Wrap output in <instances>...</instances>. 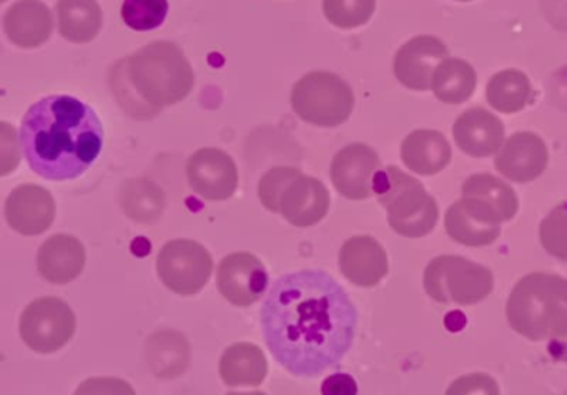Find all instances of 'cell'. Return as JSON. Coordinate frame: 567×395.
I'll use <instances>...</instances> for the list:
<instances>
[{
  "label": "cell",
  "instance_id": "cell-1",
  "mask_svg": "<svg viewBox=\"0 0 567 395\" xmlns=\"http://www.w3.org/2000/svg\"><path fill=\"white\" fill-rule=\"evenodd\" d=\"M358 312L343 285L321 269L281 276L261 305L271 355L297 377H318L353 345Z\"/></svg>",
  "mask_w": 567,
  "mask_h": 395
},
{
  "label": "cell",
  "instance_id": "cell-2",
  "mask_svg": "<svg viewBox=\"0 0 567 395\" xmlns=\"http://www.w3.org/2000/svg\"><path fill=\"white\" fill-rule=\"evenodd\" d=\"M21 145L35 175L71 181L101 155L104 126L87 103L69 95L45 96L22 118Z\"/></svg>",
  "mask_w": 567,
  "mask_h": 395
},
{
  "label": "cell",
  "instance_id": "cell-3",
  "mask_svg": "<svg viewBox=\"0 0 567 395\" xmlns=\"http://www.w3.org/2000/svg\"><path fill=\"white\" fill-rule=\"evenodd\" d=\"M195 73L181 46L154 42L142 46L111 72V86L117 102L138 119L152 118L165 106L187 98Z\"/></svg>",
  "mask_w": 567,
  "mask_h": 395
},
{
  "label": "cell",
  "instance_id": "cell-4",
  "mask_svg": "<svg viewBox=\"0 0 567 395\" xmlns=\"http://www.w3.org/2000/svg\"><path fill=\"white\" fill-rule=\"evenodd\" d=\"M506 318L513 331L529 341L567 335V279L547 272L524 276L507 298Z\"/></svg>",
  "mask_w": 567,
  "mask_h": 395
},
{
  "label": "cell",
  "instance_id": "cell-5",
  "mask_svg": "<svg viewBox=\"0 0 567 395\" xmlns=\"http://www.w3.org/2000/svg\"><path fill=\"white\" fill-rule=\"evenodd\" d=\"M373 193L386 209L388 225L404 238L417 239L430 235L440 218L436 199L424 186L398 166L380 169Z\"/></svg>",
  "mask_w": 567,
  "mask_h": 395
},
{
  "label": "cell",
  "instance_id": "cell-6",
  "mask_svg": "<svg viewBox=\"0 0 567 395\" xmlns=\"http://www.w3.org/2000/svg\"><path fill=\"white\" fill-rule=\"evenodd\" d=\"M424 291L441 304L471 305L484 301L493 292L494 276L486 266L463 256H437L427 262Z\"/></svg>",
  "mask_w": 567,
  "mask_h": 395
},
{
  "label": "cell",
  "instance_id": "cell-7",
  "mask_svg": "<svg viewBox=\"0 0 567 395\" xmlns=\"http://www.w3.org/2000/svg\"><path fill=\"white\" fill-rule=\"evenodd\" d=\"M291 108L303 122L323 128L343 125L354 108V93L341 76L310 72L291 90Z\"/></svg>",
  "mask_w": 567,
  "mask_h": 395
},
{
  "label": "cell",
  "instance_id": "cell-8",
  "mask_svg": "<svg viewBox=\"0 0 567 395\" xmlns=\"http://www.w3.org/2000/svg\"><path fill=\"white\" fill-rule=\"evenodd\" d=\"M78 321L68 302L54 295L35 299L24 309L19 322L22 341L39 354H54L69 344Z\"/></svg>",
  "mask_w": 567,
  "mask_h": 395
},
{
  "label": "cell",
  "instance_id": "cell-9",
  "mask_svg": "<svg viewBox=\"0 0 567 395\" xmlns=\"http://www.w3.org/2000/svg\"><path fill=\"white\" fill-rule=\"evenodd\" d=\"M214 259L200 242L174 239L158 252L157 274L175 294L194 295L210 281Z\"/></svg>",
  "mask_w": 567,
  "mask_h": 395
},
{
  "label": "cell",
  "instance_id": "cell-10",
  "mask_svg": "<svg viewBox=\"0 0 567 395\" xmlns=\"http://www.w3.org/2000/svg\"><path fill=\"white\" fill-rule=\"evenodd\" d=\"M268 272L264 262L251 252H234L221 259L217 288L230 304L248 308L267 292Z\"/></svg>",
  "mask_w": 567,
  "mask_h": 395
},
{
  "label": "cell",
  "instance_id": "cell-11",
  "mask_svg": "<svg viewBox=\"0 0 567 395\" xmlns=\"http://www.w3.org/2000/svg\"><path fill=\"white\" fill-rule=\"evenodd\" d=\"M503 218L476 198H463L447 208L444 228L453 241L470 248L493 245L501 235Z\"/></svg>",
  "mask_w": 567,
  "mask_h": 395
},
{
  "label": "cell",
  "instance_id": "cell-12",
  "mask_svg": "<svg viewBox=\"0 0 567 395\" xmlns=\"http://www.w3.org/2000/svg\"><path fill=\"white\" fill-rule=\"evenodd\" d=\"M380 171V156L364 143H351L334 155L330 178L344 198L361 201L373 195V183Z\"/></svg>",
  "mask_w": 567,
  "mask_h": 395
},
{
  "label": "cell",
  "instance_id": "cell-13",
  "mask_svg": "<svg viewBox=\"0 0 567 395\" xmlns=\"http://www.w3.org/2000/svg\"><path fill=\"white\" fill-rule=\"evenodd\" d=\"M192 189L207 201H225L238 188V169L234 158L224 149L202 148L187 163Z\"/></svg>",
  "mask_w": 567,
  "mask_h": 395
},
{
  "label": "cell",
  "instance_id": "cell-14",
  "mask_svg": "<svg viewBox=\"0 0 567 395\" xmlns=\"http://www.w3.org/2000/svg\"><path fill=\"white\" fill-rule=\"evenodd\" d=\"M447 46L437 37H413L394 56V75L406 89L426 92L431 89L434 70L447 59Z\"/></svg>",
  "mask_w": 567,
  "mask_h": 395
},
{
  "label": "cell",
  "instance_id": "cell-15",
  "mask_svg": "<svg viewBox=\"0 0 567 395\" xmlns=\"http://www.w3.org/2000/svg\"><path fill=\"white\" fill-rule=\"evenodd\" d=\"M549 152L546 142L536 133H514L497 152L494 166L514 183H529L546 171Z\"/></svg>",
  "mask_w": 567,
  "mask_h": 395
},
{
  "label": "cell",
  "instance_id": "cell-16",
  "mask_svg": "<svg viewBox=\"0 0 567 395\" xmlns=\"http://www.w3.org/2000/svg\"><path fill=\"white\" fill-rule=\"evenodd\" d=\"M341 274L360 288H374L390 271L386 251L370 235L351 236L338 254Z\"/></svg>",
  "mask_w": 567,
  "mask_h": 395
},
{
  "label": "cell",
  "instance_id": "cell-17",
  "mask_svg": "<svg viewBox=\"0 0 567 395\" xmlns=\"http://www.w3.org/2000/svg\"><path fill=\"white\" fill-rule=\"evenodd\" d=\"M55 199L39 185H21L6 201V218L14 231L38 236L48 231L55 219Z\"/></svg>",
  "mask_w": 567,
  "mask_h": 395
},
{
  "label": "cell",
  "instance_id": "cell-18",
  "mask_svg": "<svg viewBox=\"0 0 567 395\" xmlns=\"http://www.w3.org/2000/svg\"><path fill=\"white\" fill-rule=\"evenodd\" d=\"M330 209V193L320 179L300 175L285 188L280 215L297 228L318 225Z\"/></svg>",
  "mask_w": 567,
  "mask_h": 395
},
{
  "label": "cell",
  "instance_id": "cell-19",
  "mask_svg": "<svg viewBox=\"0 0 567 395\" xmlns=\"http://www.w3.org/2000/svg\"><path fill=\"white\" fill-rule=\"evenodd\" d=\"M453 138L466 155L486 158L504 145V125L496 115L476 106L457 116Z\"/></svg>",
  "mask_w": 567,
  "mask_h": 395
},
{
  "label": "cell",
  "instance_id": "cell-20",
  "mask_svg": "<svg viewBox=\"0 0 567 395\" xmlns=\"http://www.w3.org/2000/svg\"><path fill=\"white\" fill-rule=\"evenodd\" d=\"M87 261L84 245L75 236L54 235L39 248L38 269L52 284H69L82 274Z\"/></svg>",
  "mask_w": 567,
  "mask_h": 395
},
{
  "label": "cell",
  "instance_id": "cell-21",
  "mask_svg": "<svg viewBox=\"0 0 567 395\" xmlns=\"http://www.w3.org/2000/svg\"><path fill=\"white\" fill-rule=\"evenodd\" d=\"M52 12L41 0H19L6 12L4 30L14 45L35 49L52 35Z\"/></svg>",
  "mask_w": 567,
  "mask_h": 395
},
{
  "label": "cell",
  "instance_id": "cell-22",
  "mask_svg": "<svg viewBox=\"0 0 567 395\" xmlns=\"http://www.w3.org/2000/svg\"><path fill=\"white\" fill-rule=\"evenodd\" d=\"M451 156L450 143L434 129H414L401 143V159L417 175H437L450 165Z\"/></svg>",
  "mask_w": 567,
  "mask_h": 395
},
{
  "label": "cell",
  "instance_id": "cell-23",
  "mask_svg": "<svg viewBox=\"0 0 567 395\" xmlns=\"http://www.w3.org/2000/svg\"><path fill=\"white\" fill-rule=\"evenodd\" d=\"M221 381L230 387L260 385L268 374V362L264 351L250 342L230 345L220 358Z\"/></svg>",
  "mask_w": 567,
  "mask_h": 395
},
{
  "label": "cell",
  "instance_id": "cell-24",
  "mask_svg": "<svg viewBox=\"0 0 567 395\" xmlns=\"http://www.w3.org/2000/svg\"><path fill=\"white\" fill-rule=\"evenodd\" d=\"M59 32L69 42L89 43L102 29V9L97 0H59Z\"/></svg>",
  "mask_w": 567,
  "mask_h": 395
},
{
  "label": "cell",
  "instance_id": "cell-25",
  "mask_svg": "<svg viewBox=\"0 0 567 395\" xmlns=\"http://www.w3.org/2000/svg\"><path fill=\"white\" fill-rule=\"evenodd\" d=\"M477 75L463 59H444L433 73L431 90L440 102L460 105L467 102L476 90Z\"/></svg>",
  "mask_w": 567,
  "mask_h": 395
},
{
  "label": "cell",
  "instance_id": "cell-26",
  "mask_svg": "<svg viewBox=\"0 0 567 395\" xmlns=\"http://www.w3.org/2000/svg\"><path fill=\"white\" fill-rule=\"evenodd\" d=\"M487 103L501 113H517L533 100V86L526 73L507 69L491 76L486 89Z\"/></svg>",
  "mask_w": 567,
  "mask_h": 395
},
{
  "label": "cell",
  "instance_id": "cell-27",
  "mask_svg": "<svg viewBox=\"0 0 567 395\" xmlns=\"http://www.w3.org/2000/svg\"><path fill=\"white\" fill-rule=\"evenodd\" d=\"M463 198L481 199L496 209L503 221H511L519 209L516 191L489 173L470 176L463 185Z\"/></svg>",
  "mask_w": 567,
  "mask_h": 395
},
{
  "label": "cell",
  "instance_id": "cell-28",
  "mask_svg": "<svg viewBox=\"0 0 567 395\" xmlns=\"http://www.w3.org/2000/svg\"><path fill=\"white\" fill-rule=\"evenodd\" d=\"M122 205L128 218L138 222L155 221L164 209V193L147 179L131 181L125 185Z\"/></svg>",
  "mask_w": 567,
  "mask_h": 395
},
{
  "label": "cell",
  "instance_id": "cell-29",
  "mask_svg": "<svg viewBox=\"0 0 567 395\" xmlns=\"http://www.w3.org/2000/svg\"><path fill=\"white\" fill-rule=\"evenodd\" d=\"M377 0H323L328 22L338 29H357L373 17Z\"/></svg>",
  "mask_w": 567,
  "mask_h": 395
},
{
  "label": "cell",
  "instance_id": "cell-30",
  "mask_svg": "<svg viewBox=\"0 0 567 395\" xmlns=\"http://www.w3.org/2000/svg\"><path fill=\"white\" fill-rule=\"evenodd\" d=\"M168 0H125L122 19L137 32L157 29L167 19Z\"/></svg>",
  "mask_w": 567,
  "mask_h": 395
},
{
  "label": "cell",
  "instance_id": "cell-31",
  "mask_svg": "<svg viewBox=\"0 0 567 395\" xmlns=\"http://www.w3.org/2000/svg\"><path fill=\"white\" fill-rule=\"evenodd\" d=\"M539 239L550 256L567 261V201L550 209L540 221Z\"/></svg>",
  "mask_w": 567,
  "mask_h": 395
},
{
  "label": "cell",
  "instance_id": "cell-32",
  "mask_svg": "<svg viewBox=\"0 0 567 395\" xmlns=\"http://www.w3.org/2000/svg\"><path fill=\"white\" fill-rule=\"evenodd\" d=\"M303 175L293 166H275L270 171L265 173L258 185V196L261 205L271 212H280V198L285 188L298 176Z\"/></svg>",
  "mask_w": 567,
  "mask_h": 395
},
{
  "label": "cell",
  "instance_id": "cell-33",
  "mask_svg": "<svg viewBox=\"0 0 567 395\" xmlns=\"http://www.w3.org/2000/svg\"><path fill=\"white\" fill-rule=\"evenodd\" d=\"M444 395H499V387L491 375L476 372L457 377Z\"/></svg>",
  "mask_w": 567,
  "mask_h": 395
},
{
  "label": "cell",
  "instance_id": "cell-34",
  "mask_svg": "<svg viewBox=\"0 0 567 395\" xmlns=\"http://www.w3.org/2000/svg\"><path fill=\"white\" fill-rule=\"evenodd\" d=\"M74 395H137V392L124 378L91 377L79 385Z\"/></svg>",
  "mask_w": 567,
  "mask_h": 395
},
{
  "label": "cell",
  "instance_id": "cell-35",
  "mask_svg": "<svg viewBox=\"0 0 567 395\" xmlns=\"http://www.w3.org/2000/svg\"><path fill=\"white\" fill-rule=\"evenodd\" d=\"M358 384L350 374H333L321 384V395H357Z\"/></svg>",
  "mask_w": 567,
  "mask_h": 395
},
{
  "label": "cell",
  "instance_id": "cell-36",
  "mask_svg": "<svg viewBox=\"0 0 567 395\" xmlns=\"http://www.w3.org/2000/svg\"><path fill=\"white\" fill-rule=\"evenodd\" d=\"M547 351L553 355L556 361L564 362L567 364V335L559 339H553L549 341V345H547Z\"/></svg>",
  "mask_w": 567,
  "mask_h": 395
},
{
  "label": "cell",
  "instance_id": "cell-37",
  "mask_svg": "<svg viewBox=\"0 0 567 395\" xmlns=\"http://www.w3.org/2000/svg\"><path fill=\"white\" fill-rule=\"evenodd\" d=\"M227 395H267L264 392H230Z\"/></svg>",
  "mask_w": 567,
  "mask_h": 395
},
{
  "label": "cell",
  "instance_id": "cell-38",
  "mask_svg": "<svg viewBox=\"0 0 567 395\" xmlns=\"http://www.w3.org/2000/svg\"><path fill=\"white\" fill-rule=\"evenodd\" d=\"M457 2H470V0H457Z\"/></svg>",
  "mask_w": 567,
  "mask_h": 395
}]
</instances>
